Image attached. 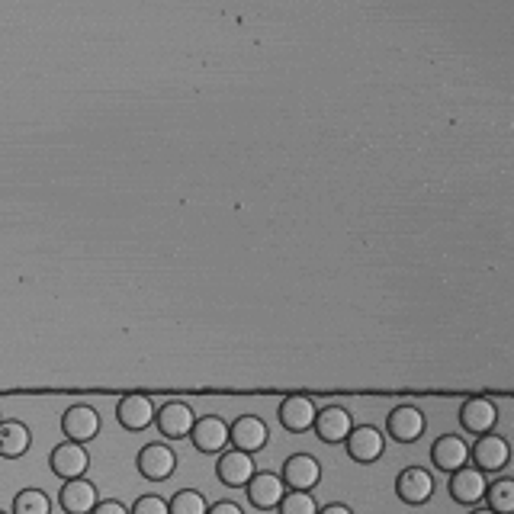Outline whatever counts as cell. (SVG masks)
<instances>
[{
    "mask_svg": "<svg viewBox=\"0 0 514 514\" xmlns=\"http://www.w3.org/2000/svg\"><path fill=\"white\" fill-rule=\"evenodd\" d=\"M193 421H196V412L187 402H164L161 408H155V425H158L161 437H168V441L190 437Z\"/></svg>",
    "mask_w": 514,
    "mask_h": 514,
    "instance_id": "cell-12",
    "label": "cell"
},
{
    "mask_svg": "<svg viewBox=\"0 0 514 514\" xmlns=\"http://www.w3.org/2000/svg\"><path fill=\"white\" fill-rule=\"evenodd\" d=\"M425 428H428V418L418 405H399V408H392L386 418V431L392 441H399V444H415L418 437L425 434Z\"/></svg>",
    "mask_w": 514,
    "mask_h": 514,
    "instance_id": "cell-4",
    "label": "cell"
},
{
    "mask_svg": "<svg viewBox=\"0 0 514 514\" xmlns=\"http://www.w3.org/2000/svg\"><path fill=\"white\" fill-rule=\"evenodd\" d=\"M470 514H495V511H489V508H473Z\"/></svg>",
    "mask_w": 514,
    "mask_h": 514,
    "instance_id": "cell-30",
    "label": "cell"
},
{
    "mask_svg": "<svg viewBox=\"0 0 514 514\" xmlns=\"http://www.w3.org/2000/svg\"><path fill=\"white\" fill-rule=\"evenodd\" d=\"M267 441H270V431L264 425V418H257V415H241L229 425V444L235 450L257 453L267 447Z\"/></svg>",
    "mask_w": 514,
    "mask_h": 514,
    "instance_id": "cell-16",
    "label": "cell"
},
{
    "mask_svg": "<svg viewBox=\"0 0 514 514\" xmlns=\"http://www.w3.org/2000/svg\"><path fill=\"white\" fill-rule=\"evenodd\" d=\"M460 425H463V431H470L476 437L492 434L495 425H498V405L489 402V399H482V396L466 399L460 405Z\"/></svg>",
    "mask_w": 514,
    "mask_h": 514,
    "instance_id": "cell-18",
    "label": "cell"
},
{
    "mask_svg": "<svg viewBox=\"0 0 514 514\" xmlns=\"http://www.w3.org/2000/svg\"><path fill=\"white\" fill-rule=\"evenodd\" d=\"M283 486L293 492H312L322 482V463L312 457V453H293L290 460L283 463Z\"/></svg>",
    "mask_w": 514,
    "mask_h": 514,
    "instance_id": "cell-3",
    "label": "cell"
},
{
    "mask_svg": "<svg viewBox=\"0 0 514 514\" xmlns=\"http://www.w3.org/2000/svg\"><path fill=\"white\" fill-rule=\"evenodd\" d=\"M511 460V444L502 434H482L470 447V463L482 473H502Z\"/></svg>",
    "mask_w": 514,
    "mask_h": 514,
    "instance_id": "cell-2",
    "label": "cell"
},
{
    "mask_svg": "<svg viewBox=\"0 0 514 514\" xmlns=\"http://www.w3.org/2000/svg\"><path fill=\"white\" fill-rule=\"evenodd\" d=\"M87 466H90V453L84 450V444H74V441H65V444H58L52 453H49V470L68 482V479H81L87 473Z\"/></svg>",
    "mask_w": 514,
    "mask_h": 514,
    "instance_id": "cell-13",
    "label": "cell"
},
{
    "mask_svg": "<svg viewBox=\"0 0 514 514\" xmlns=\"http://www.w3.org/2000/svg\"><path fill=\"white\" fill-rule=\"evenodd\" d=\"M257 473V466H254V457L245 450H229L225 447L219 453V463H216V476L222 486H232V489H241V486H248L251 476Z\"/></svg>",
    "mask_w": 514,
    "mask_h": 514,
    "instance_id": "cell-11",
    "label": "cell"
},
{
    "mask_svg": "<svg viewBox=\"0 0 514 514\" xmlns=\"http://www.w3.org/2000/svg\"><path fill=\"white\" fill-rule=\"evenodd\" d=\"M431 463L441 473H457L460 466L470 463V444L460 434H441L431 444Z\"/></svg>",
    "mask_w": 514,
    "mask_h": 514,
    "instance_id": "cell-14",
    "label": "cell"
},
{
    "mask_svg": "<svg viewBox=\"0 0 514 514\" xmlns=\"http://www.w3.org/2000/svg\"><path fill=\"white\" fill-rule=\"evenodd\" d=\"M315 415H319V408H315V402L309 396H286L280 402V408H277L280 425L290 431V434H306V431H312Z\"/></svg>",
    "mask_w": 514,
    "mask_h": 514,
    "instance_id": "cell-17",
    "label": "cell"
},
{
    "mask_svg": "<svg viewBox=\"0 0 514 514\" xmlns=\"http://www.w3.org/2000/svg\"><path fill=\"white\" fill-rule=\"evenodd\" d=\"M90 514H129V508L123 502H116V498H103V502H97V508Z\"/></svg>",
    "mask_w": 514,
    "mask_h": 514,
    "instance_id": "cell-27",
    "label": "cell"
},
{
    "mask_svg": "<svg viewBox=\"0 0 514 514\" xmlns=\"http://www.w3.org/2000/svg\"><path fill=\"white\" fill-rule=\"evenodd\" d=\"M62 434L74 444L94 441V437L100 434V412L94 405H84V402L71 405L68 412L62 415Z\"/></svg>",
    "mask_w": 514,
    "mask_h": 514,
    "instance_id": "cell-9",
    "label": "cell"
},
{
    "mask_svg": "<svg viewBox=\"0 0 514 514\" xmlns=\"http://www.w3.org/2000/svg\"><path fill=\"white\" fill-rule=\"evenodd\" d=\"M10 514H52V502L42 489H20L13 495Z\"/></svg>",
    "mask_w": 514,
    "mask_h": 514,
    "instance_id": "cell-23",
    "label": "cell"
},
{
    "mask_svg": "<svg viewBox=\"0 0 514 514\" xmlns=\"http://www.w3.org/2000/svg\"><path fill=\"white\" fill-rule=\"evenodd\" d=\"M354 428H357L354 418H351V412H347L344 405H325V408H319V415H315V425H312V431L319 434L322 444H344L347 434H351Z\"/></svg>",
    "mask_w": 514,
    "mask_h": 514,
    "instance_id": "cell-5",
    "label": "cell"
},
{
    "mask_svg": "<svg viewBox=\"0 0 514 514\" xmlns=\"http://www.w3.org/2000/svg\"><path fill=\"white\" fill-rule=\"evenodd\" d=\"M489 489V479L482 470H476L473 463L460 466L457 473H450V498L457 505H479L486 498Z\"/></svg>",
    "mask_w": 514,
    "mask_h": 514,
    "instance_id": "cell-8",
    "label": "cell"
},
{
    "mask_svg": "<svg viewBox=\"0 0 514 514\" xmlns=\"http://www.w3.org/2000/svg\"><path fill=\"white\" fill-rule=\"evenodd\" d=\"M277 511L280 514H319V502L312 498V492H293V489H286V495L280 498Z\"/></svg>",
    "mask_w": 514,
    "mask_h": 514,
    "instance_id": "cell-25",
    "label": "cell"
},
{
    "mask_svg": "<svg viewBox=\"0 0 514 514\" xmlns=\"http://www.w3.org/2000/svg\"><path fill=\"white\" fill-rule=\"evenodd\" d=\"M135 466L148 482H168L177 470V453L164 444V441H151L139 450L135 457Z\"/></svg>",
    "mask_w": 514,
    "mask_h": 514,
    "instance_id": "cell-1",
    "label": "cell"
},
{
    "mask_svg": "<svg viewBox=\"0 0 514 514\" xmlns=\"http://www.w3.org/2000/svg\"><path fill=\"white\" fill-rule=\"evenodd\" d=\"M0 514H7V511H0Z\"/></svg>",
    "mask_w": 514,
    "mask_h": 514,
    "instance_id": "cell-31",
    "label": "cell"
},
{
    "mask_svg": "<svg viewBox=\"0 0 514 514\" xmlns=\"http://www.w3.org/2000/svg\"><path fill=\"white\" fill-rule=\"evenodd\" d=\"M344 447H347V457H351L354 463L370 466V463H376V460L383 457V450H386V437H383V431H380V428H373V425H360V428H354L351 434H347Z\"/></svg>",
    "mask_w": 514,
    "mask_h": 514,
    "instance_id": "cell-10",
    "label": "cell"
},
{
    "mask_svg": "<svg viewBox=\"0 0 514 514\" xmlns=\"http://www.w3.org/2000/svg\"><path fill=\"white\" fill-rule=\"evenodd\" d=\"M29 447H33V431H29L23 421H17V418L0 421V457L20 460Z\"/></svg>",
    "mask_w": 514,
    "mask_h": 514,
    "instance_id": "cell-21",
    "label": "cell"
},
{
    "mask_svg": "<svg viewBox=\"0 0 514 514\" xmlns=\"http://www.w3.org/2000/svg\"><path fill=\"white\" fill-rule=\"evenodd\" d=\"M206 498L196 489H180L171 502H168V514H206Z\"/></svg>",
    "mask_w": 514,
    "mask_h": 514,
    "instance_id": "cell-24",
    "label": "cell"
},
{
    "mask_svg": "<svg viewBox=\"0 0 514 514\" xmlns=\"http://www.w3.org/2000/svg\"><path fill=\"white\" fill-rule=\"evenodd\" d=\"M190 441L200 453H222L229 447V421L219 415H203L193 421Z\"/></svg>",
    "mask_w": 514,
    "mask_h": 514,
    "instance_id": "cell-15",
    "label": "cell"
},
{
    "mask_svg": "<svg viewBox=\"0 0 514 514\" xmlns=\"http://www.w3.org/2000/svg\"><path fill=\"white\" fill-rule=\"evenodd\" d=\"M486 508L495 514H514V479H495L486 489Z\"/></svg>",
    "mask_w": 514,
    "mask_h": 514,
    "instance_id": "cell-22",
    "label": "cell"
},
{
    "mask_svg": "<svg viewBox=\"0 0 514 514\" xmlns=\"http://www.w3.org/2000/svg\"><path fill=\"white\" fill-rule=\"evenodd\" d=\"M129 514H168V502H164L161 495H142V498H135Z\"/></svg>",
    "mask_w": 514,
    "mask_h": 514,
    "instance_id": "cell-26",
    "label": "cell"
},
{
    "mask_svg": "<svg viewBox=\"0 0 514 514\" xmlns=\"http://www.w3.org/2000/svg\"><path fill=\"white\" fill-rule=\"evenodd\" d=\"M97 502H100V492H97V486L90 479H68L65 486H62V492H58V505H62V511L65 514H90L97 508Z\"/></svg>",
    "mask_w": 514,
    "mask_h": 514,
    "instance_id": "cell-19",
    "label": "cell"
},
{
    "mask_svg": "<svg viewBox=\"0 0 514 514\" xmlns=\"http://www.w3.org/2000/svg\"><path fill=\"white\" fill-rule=\"evenodd\" d=\"M396 495L405 505H428L434 495V476L425 470V466H405V470L396 476Z\"/></svg>",
    "mask_w": 514,
    "mask_h": 514,
    "instance_id": "cell-6",
    "label": "cell"
},
{
    "mask_svg": "<svg viewBox=\"0 0 514 514\" xmlns=\"http://www.w3.org/2000/svg\"><path fill=\"white\" fill-rule=\"evenodd\" d=\"M206 514H245V511H241V505H235V502H216L206 508Z\"/></svg>",
    "mask_w": 514,
    "mask_h": 514,
    "instance_id": "cell-28",
    "label": "cell"
},
{
    "mask_svg": "<svg viewBox=\"0 0 514 514\" xmlns=\"http://www.w3.org/2000/svg\"><path fill=\"white\" fill-rule=\"evenodd\" d=\"M116 418L126 431L139 434L155 425V402H151V396H145V392H129V396L119 399Z\"/></svg>",
    "mask_w": 514,
    "mask_h": 514,
    "instance_id": "cell-7",
    "label": "cell"
},
{
    "mask_svg": "<svg viewBox=\"0 0 514 514\" xmlns=\"http://www.w3.org/2000/svg\"><path fill=\"white\" fill-rule=\"evenodd\" d=\"M319 514H354L347 505H341V502H331V505H325V508H319Z\"/></svg>",
    "mask_w": 514,
    "mask_h": 514,
    "instance_id": "cell-29",
    "label": "cell"
},
{
    "mask_svg": "<svg viewBox=\"0 0 514 514\" xmlns=\"http://www.w3.org/2000/svg\"><path fill=\"white\" fill-rule=\"evenodd\" d=\"M245 492H248V502L257 511H274L280 505V498L286 495V486H283L280 473H254Z\"/></svg>",
    "mask_w": 514,
    "mask_h": 514,
    "instance_id": "cell-20",
    "label": "cell"
}]
</instances>
